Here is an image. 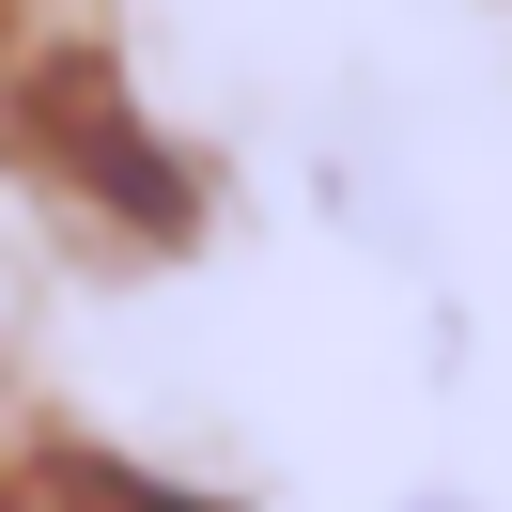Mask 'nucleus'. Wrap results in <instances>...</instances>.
I'll list each match as a JSON object with an SVG mask.
<instances>
[{"mask_svg": "<svg viewBox=\"0 0 512 512\" xmlns=\"http://www.w3.org/2000/svg\"><path fill=\"white\" fill-rule=\"evenodd\" d=\"M0 512H202V497H171L140 466H94V450H32V466H0Z\"/></svg>", "mask_w": 512, "mask_h": 512, "instance_id": "1", "label": "nucleus"}]
</instances>
